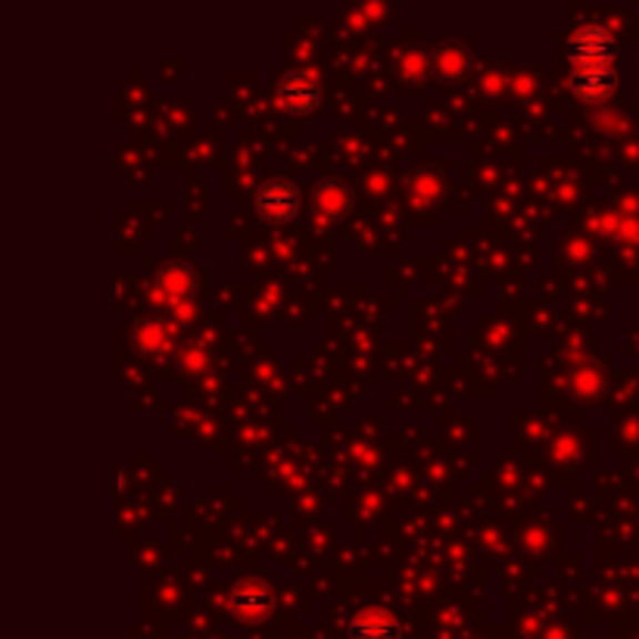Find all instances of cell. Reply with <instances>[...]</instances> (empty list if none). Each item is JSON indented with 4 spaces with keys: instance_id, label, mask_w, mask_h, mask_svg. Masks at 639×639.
Here are the masks:
<instances>
[{
    "instance_id": "11",
    "label": "cell",
    "mask_w": 639,
    "mask_h": 639,
    "mask_svg": "<svg viewBox=\"0 0 639 639\" xmlns=\"http://www.w3.org/2000/svg\"><path fill=\"white\" fill-rule=\"evenodd\" d=\"M437 191H440V179H434V175H422L418 184H415V197H418V203H430V200L437 197Z\"/></svg>"
},
{
    "instance_id": "4",
    "label": "cell",
    "mask_w": 639,
    "mask_h": 639,
    "mask_svg": "<svg viewBox=\"0 0 639 639\" xmlns=\"http://www.w3.org/2000/svg\"><path fill=\"white\" fill-rule=\"evenodd\" d=\"M253 210L268 225H287L300 213V187L291 179H268L256 191Z\"/></svg>"
},
{
    "instance_id": "2",
    "label": "cell",
    "mask_w": 639,
    "mask_h": 639,
    "mask_svg": "<svg viewBox=\"0 0 639 639\" xmlns=\"http://www.w3.org/2000/svg\"><path fill=\"white\" fill-rule=\"evenodd\" d=\"M229 611L234 621L263 623L275 611V590L265 577H241L229 590Z\"/></svg>"
},
{
    "instance_id": "3",
    "label": "cell",
    "mask_w": 639,
    "mask_h": 639,
    "mask_svg": "<svg viewBox=\"0 0 639 639\" xmlns=\"http://www.w3.org/2000/svg\"><path fill=\"white\" fill-rule=\"evenodd\" d=\"M275 98L284 113L310 115L318 110L322 100V79L315 69H287L275 84Z\"/></svg>"
},
{
    "instance_id": "1",
    "label": "cell",
    "mask_w": 639,
    "mask_h": 639,
    "mask_svg": "<svg viewBox=\"0 0 639 639\" xmlns=\"http://www.w3.org/2000/svg\"><path fill=\"white\" fill-rule=\"evenodd\" d=\"M565 57L571 72H606V69H618L621 44L602 22H580L565 41Z\"/></svg>"
},
{
    "instance_id": "9",
    "label": "cell",
    "mask_w": 639,
    "mask_h": 639,
    "mask_svg": "<svg viewBox=\"0 0 639 639\" xmlns=\"http://www.w3.org/2000/svg\"><path fill=\"white\" fill-rule=\"evenodd\" d=\"M353 203H356L353 187L344 179L318 181L315 191H312V206H315V213L325 215V219H344L353 210Z\"/></svg>"
},
{
    "instance_id": "6",
    "label": "cell",
    "mask_w": 639,
    "mask_h": 639,
    "mask_svg": "<svg viewBox=\"0 0 639 639\" xmlns=\"http://www.w3.org/2000/svg\"><path fill=\"white\" fill-rule=\"evenodd\" d=\"M471 69V48L459 38H443L430 48V72L443 82H456Z\"/></svg>"
},
{
    "instance_id": "8",
    "label": "cell",
    "mask_w": 639,
    "mask_h": 639,
    "mask_svg": "<svg viewBox=\"0 0 639 639\" xmlns=\"http://www.w3.org/2000/svg\"><path fill=\"white\" fill-rule=\"evenodd\" d=\"M197 294V272L184 263H165L156 275V296H165L163 303H187Z\"/></svg>"
},
{
    "instance_id": "10",
    "label": "cell",
    "mask_w": 639,
    "mask_h": 639,
    "mask_svg": "<svg viewBox=\"0 0 639 639\" xmlns=\"http://www.w3.org/2000/svg\"><path fill=\"white\" fill-rule=\"evenodd\" d=\"M132 344L141 356H153V359L165 356V353H172V328H169V322H160V318H144L134 328Z\"/></svg>"
},
{
    "instance_id": "5",
    "label": "cell",
    "mask_w": 639,
    "mask_h": 639,
    "mask_svg": "<svg viewBox=\"0 0 639 639\" xmlns=\"http://www.w3.org/2000/svg\"><path fill=\"white\" fill-rule=\"evenodd\" d=\"M346 639H403V623L390 608L362 606L346 623Z\"/></svg>"
},
{
    "instance_id": "12",
    "label": "cell",
    "mask_w": 639,
    "mask_h": 639,
    "mask_svg": "<svg viewBox=\"0 0 639 639\" xmlns=\"http://www.w3.org/2000/svg\"><path fill=\"white\" fill-rule=\"evenodd\" d=\"M184 365H187V368H206V353H203V346H187Z\"/></svg>"
},
{
    "instance_id": "7",
    "label": "cell",
    "mask_w": 639,
    "mask_h": 639,
    "mask_svg": "<svg viewBox=\"0 0 639 639\" xmlns=\"http://www.w3.org/2000/svg\"><path fill=\"white\" fill-rule=\"evenodd\" d=\"M621 84V75L618 69H606V72H568V88L577 100L584 103H606Z\"/></svg>"
}]
</instances>
